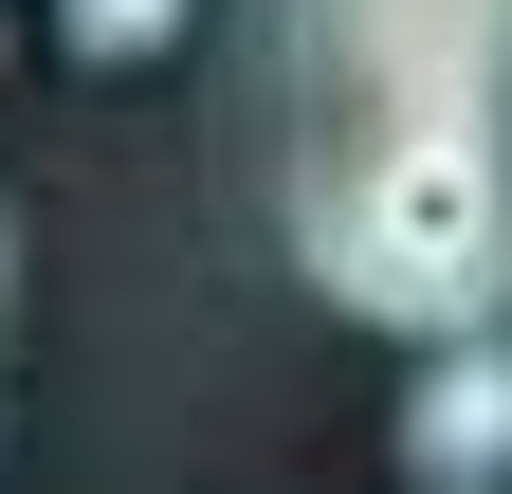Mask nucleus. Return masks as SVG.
<instances>
[{"label":"nucleus","instance_id":"1","mask_svg":"<svg viewBox=\"0 0 512 494\" xmlns=\"http://www.w3.org/2000/svg\"><path fill=\"white\" fill-rule=\"evenodd\" d=\"M238 147L348 330H512V0H238Z\"/></svg>","mask_w":512,"mask_h":494},{"label":"nucleus","instance_id":"2","mask_svg":"<svg viewBox=\"0 0 512 494\" xmlns=\"http://www.w3.org/2000/svg\"><path fill=\"white\" fill-rule=\"evenodd\" d=\"M403 476H421V494H512V330L421 348V385H403Z\"/></svg>","mask_w":512,"mask_h":494},{"label":"nucleus","instance_id":"3","mask_svg":"<svg viewBox=\"0 0 512 494\" xmlns=\"http://www.w3.org/2000/svg\"><path fill=\"white\" fill-rule=\"evenodd\" d=\"M183 19H202V0H55V37H74L92 74H128V55H165Z\"/></svg>","mask_w":512,"mask_h":494},{"label":"nucleus","instance_id":"4","mask_svg":"<svg viewBox=\"0 0 512 494\" xmlns=\"http://www.w3.org/2000/svg\"><path fill=\"white\" fill-rule=\"evenodd\" d=\"M0 312H19V220H0Z\"/></svg>","mask_w":512,"mask_h":494}]
</instances>
